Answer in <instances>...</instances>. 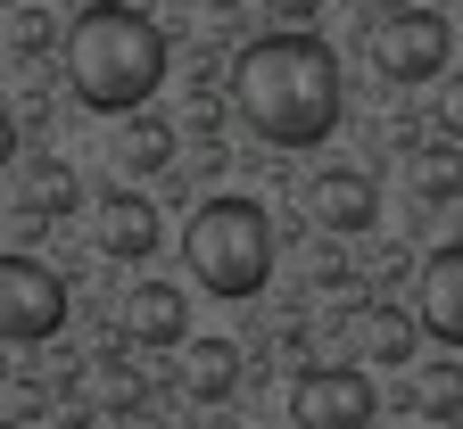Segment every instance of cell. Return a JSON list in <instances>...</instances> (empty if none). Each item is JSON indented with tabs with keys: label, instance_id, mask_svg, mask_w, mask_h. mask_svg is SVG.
<instances>
[{
	"label": "cell",
	"instance_id": "cell-9",
	"mask_svg": "<svg viewBox=\"0 0 463 429\" xmlns=\"http://www.w3.org/2000/svg\"><path fill=\"white\" fill-rule=\"evenodd\" d=\"M99 256H116V265H149L157 256V239H165V223H157V207L149 199H133V191H116V199H99Z\"/></svg>",
	"mask_w": 463,
	"mask_h": 429
},
{
	"label": "cell",
	"instance_id": "cell-3",
	"mask_svg": "<svg viewBox=\"0 0 463 429\" xmlns=\"http://www.w3.org/2000/svg\"><path fill=\"white\" fill-rule=\"evenodd\" d=\"M183 265L207 297H257L273 281V215L257 199H199L183 223Z\"/></svg>",
	"mask_w": 463,
	"mask_h": 429
},
{
	"label": "cell",
	"instance_id": "cell-16",
	"mask_svg": "<svg viewBox=\"0 0 463 429\" xmlns=\"http://www.w3.org/2000/svg\"><path fill=\"white\" fill-rule=\"evenodd\" d=\"M91 396H99L108 413H133V405H141L149 388H141V372H133L125 355H99V363H91Z\"/></svg>",
	"mask_w": 463,
	"mask_h": 429
},
{
	"label": "cell",
	"instance_id": "cell-18",
	"mask_svg": "<svg viewBox=\"0 0 463 429\" xmlns=\"http://www.w3.org/2000/svg\"><path fill=\"white\" fill-rule=\"evenodd\" d=\"M439 133H447V141H463V67H447V75H439Z\"/></svg>",
	"mask_w": 463,
	"mask_h": 429
},
{
	"label": "cell",
	"instance_id": "cell-4",
	"mask_svg": "<svg viewBox=\"0 0 463 429\" xmlns=\"http://www.w3.org/2000/svg\"><path fill=\"white\" fill-rule=\"evenodd\" d=\"M67 331V281L42 256H0V347H42Z\"/></svg>",
	"mask_w": 463,
	"mask_h": 429
},
{
	"label": "cell",
	"instance_id": "cell-15",
	"mask_svg": "<svg viewBox=\"0 0 463 429\" xmlns=\"http://www.w3.org/2000/svg\"><path fill=\"white\" fill-rule=\"evenodd\" d=\"M67 207H75V165L42 157V165L25 173V215H67Z\"/></svg>",
	"mask_w": 463,
	"mask_h": 429
},
{
	"label": "cell",
	"instance_id": "cell-10",
	"mask_svg": "<svg viewBox=\"0 0 463 429\" xmlns=\"http://www.w3.org/2000/svg\"><path fill=\"white\" fill-rule=\"evenodd\" d=\"M125 339L133 347H183L191 339V297L174 281H133L125 297Z\"/></svg>",
	"mask_w": 463,
	"mask_h": 429
},
{
	"label": "cell",
	"instance_id": "cell-20",
	"mask_svg": "<svg viewBox=\"0 0 463 429\" xmlns=\"http://www.w3.org/2000/svg\"><path fill=\"white\" fill-rule=\"evenodd\" d=\"M265 9H273V17H281V25H307V17H315V9H323V0H265Z\"/></svg>",
	"mask_w": 463,
	"mask_h": 429
},
{
	"label": "cell",
	"instance_id": "cell-1",
	"mask_svg": "<svg viewBox=\"0 0 463 429\" xmlns=\"http://www.w3.org/2000/svg\"><path fill=\"white\" fill-rule=\"evenodd\" d=\"M232 107L265 149H315L339 133L347 116V83H339V50L307 25L257 33L232 67Z\"/></svg>",
	"mask_w": 463,
	"mask_h": 429
},
{
	"label": "cell",
	"instance_id": "cell-6",
	"mask_svg": "<svg viewBox=\"0 0 463 429\" xmlns=\"http://www.w3.org/2000/svg\"><path fill=\"white\" fill-rule=\"evenodd\" d=\"M447 58H455V25L439 9H389L373 25V67L389 83H430V75H447Z\"/></svg>",
	"mask_w": 463,
	"mask_h": 429
},
{
	"label": "cell",
	"instance_id": "cell-17",
	"mask_svg": "<svg viewBox=\"0 0 463 429\" xmlns=\"http://www.w3.org/2000/svg\"><path fill=\"white\" fill-rule=\"evenodd\" d=\"M414 405L430 421H463V372H455V363H430V372L414 380Z\"/></svg>",
	"mask_w": 463,
	"mask_h": 429
},
{
	"label": "cell",
	"instance_id": "cell-5",
	"mask_svg": "<svg viewBox=\"0 0 463 429\" xmlns=\"http://www.w3.org/2000/svg\"><path fill=\"white\" fill-rule=\"evenodd\" d=\"M381 396L364 380V363H307L289 380V421L298 429H373Z\"/></svg>",
	"mask_w": 463,
	"mask_h": 429
},
{
	"label": "cell",
	"instance_id": "cell-19",
	"mask_svg": "<svg viewBox=\"0 0 463 429\" xmlns=\"http://www.w3.org/2000/svg\"><path fill=\"white\" fill-rule=\"evenodd\" d=\"M9 42H17V50L33 58V50L50 42V17H42V9H17V25H9Z\"/></svg>",
	"mask_w": 463,
	"mask_h": 429
},
{
	"label": "cell",
	"instance_id": "cell-13",
	"mask_svg": "<svg viewBox=\"0 0 463 429\" xmlns=\"http://www.w3.org/2000/svg\"><path fill=\"white\" fill-rule=\"evenodd\" d=\"M414 339H422V322H405L397 305H381V297L356 314V347H364L373 363H414Z\"/></svg>",
	"mask_w": 463,
	"mask_h": 429
},
{
	"label": "cell",
	"instance_id": "cell-12",
	"mask_svg": "<svg viewBox=\"0 0 463 429\" xmlns=\"http://www.w3.org/2000/svg\"><path fill=\"white\" fill-rule=\"evenodd\" d=\"M183 380H191L199 405H223L241 388V347L232 339H183Z\"/></svg>",
	"mask_w": 463,
	"mask_h": 429
},
{
	"label": "cell",
	"instance_id": "cell-14",
	"mask_svg": "<svg viewBox=\"0 0 463 429\" xmlns=\"http://www.w3.org/2000/svg\"><path fill=\"white\" fill-rule=\"evenodd\" d=\"M116 157H125L133 173H157V165L174 157V125H157V116H133L125 141H116Z\"/></svg>",
	"mask_w": 463,
	"mask_h": 429
},
{
	"label": "cell",
	"instance_id": "cell-2",
	"mask_svg": "<svg viewBox=\"0 0 463 429\" xmlns=\"http://www.w3.org/2000/svg\"><path fill=\"white\" fill-rule=\"evenodd\" d=\"M67 83L99 116H141L165 83V33L133 0H91L67 25Z\"/></svg>",
	"mask_w": 463,
	"mask_h": 429
},
{
	"label": "cell",
	"instance_id": "cell-21",
	"mask_svg": "<svg viewBox=\"0 0 463 429\" xmlns=\"http://www.w3.org/2000/svg\"><path fill=\"white\" fill-rule=\"evenodd\" d=\"M9 157H17V116L0 107V165H9Z\"/></svg>",
	"mask_w": 463,
	"mask_h": 429
},
{
	"label": "cell",
	"instance_id": "cell-8",
	"mask_svg": "<svg viewBox=\"0 0 463 429\" xmlns=\"http://www.w3.org/2000/svg\"><path fill=\"white\" fill-rule=\"evenodd\" d=\"M307 207H315V223H323V231H339V239H356V231H373V223H381V191H373V173H356V165L315 173Z\"/></svg>",
	"mask_w": 463,
	"mask_h": 429
},
{
	"label": "cell",
	"instance_id": "cell-7",
	"mask_svg": "<svg viewBox=\"0 0 463 429\" xmlns=\"http://www.w3.org/2000/svg\"><path fill=\"white\" fill-rule=\"evenodd\" d=\"M414 322H422L439 347H463V239L430 248V265H422V289H414Z\"/></svg>",
	"mask_w": 463,
	"mask_h": 429
},
{
	"label": "cell",
	"instance_id": "cell-22",
	"mask_svg": "<svg viewBox=\"0 0 463 429\" xmlns=\"http://www.w3.org/2000/svg\"><path fill=\"white\" fill-rule=\"evenodd\" d=\"M0 429H17V421H0Z\"/></svg>",
	"mask_w": 463,
	"mask_h": 429
},
{
	"label": "cell",
	"instance_id": "cell-11",
	"mask_svg": "<svg viewBox=\"0 0 463 429\" xmlns=\"http://www.w3.org/2000/svg\"><path fill=\"white\" fill-rule=\"evenodd\" d=\"M405 191L422 207H463V141H422L405 157Z\"/></svg>",
	"mask_w": 463,
	"mask_h": 429
}]
</instances>
